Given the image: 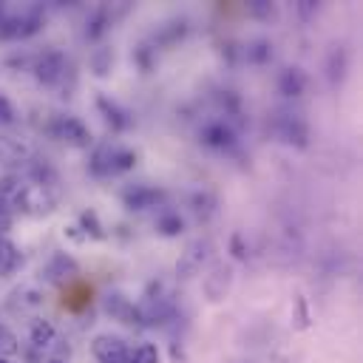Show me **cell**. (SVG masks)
Segmentation results:
<instances>
[{
  "label": "cell",
  "mask_w": 363,
  "mask_h": 363,
  "mask_svg": "<svg viewBox=\"0 0 363 363\" xmlns=\"http://www.w3.org/2000/svg\"><path fill=\"white\" fill-rule=\"evenodd\" d=\"M187 34V23L184 20H179V23H170L162 34H159V43H164V45H170V43H176V40H182Z\"/></svg>",
  "instance_id": "f1b7e54d"
},
{
  "label": "cell",
  "mask_w": 363,
  "mask_h": 363,
  "mask_svg": "<svg viewBox=\"0 0 363 363\" xmlns=\"http://www.w3.org/2000/svg\"><path fill=\"white\" fill-rule=\"evenodd\" d=\"M108 26H111V14H108L105 9H96V11L88 17V26H85V37H88L91 43H96V40H102V34L108 31Z\"/></svg>",
  "instance_id": "ffe728a7"
},
{
  "label": "cell",
  "mask_w": 363,
  "mask_h": 363,
  "mask_svg": "<svg viewBox=\"0 0 363 363\" xmlns=\"http://www.w3.org/2000/svg\"><path fill=\"white\" fill-rule=\"evenodd\" d=\"M65 230H68V235H71L74 241H85V233H82L79 227H65Z\"/></svg>",
  "instance_id": "74e56055"
},
{
  "label": "cell",
  "mask_w": 363,
  "mask_h": 363,
  "mask_svg": "<svg viewBox=\"0 0 363 363\" xmlns=\"http://www.w3.org/2000/svg\"><path fill=\"white\" fill-rule=\"evenodd\" d=\"M17 122V108H14V102L6 96V94H0V125H14Z\"/></svg>",
  "instance_id": "4dcf8cb0"
},
{
  "label": "cell",
  "mask_w": 363,
  "mask_h": 363,
  "mask_svg": "<svg viewBox=\"0 0 363 363\" xmlns=\"http://www.w3.org/2000/svg\"><path fill=\"white\" fill-rule=\"evenodd\" d=\"M43 20H45L43 9H31V11L20 14V37H31V34H37V31L43 28Z\"/></svg>",
  "instance_id": "cb8c5ba5"
},
{
  "label": "cell",
  "mask_w": 363,
  "mask_h": 363,
  "mask_svg": "<svg viewBox=\"0 0 363 363\" xmlns=\"http://www.w3.org/2000/svg\"><path fill=\"white\" fill-rule=\"evenodd\" d=\"M199 136H201V142H204L207 147H213V150H230V147L235 145V130H233L224 119L207 122Z\"/></svg>",
  "instance_id": "9c48e42d"
},
{
  "label": "cell",
  "mask_w": 363,
  "mask_h": 363,
  "mask_svg": "<svg viewBox=\"0 0 363 363\" xmlns=\"http://www.w3.org/2000/svg\"><path fill=\"white\" fill-rule=\"evenodd\" d=\"M23 264V255L11 238H0V278H9Z\"/></svg>",
  "instance_id": "e0dca14e"
},
{
  "label": "cell",
  "mask_w": 363,
  "mask_h": 363,
  "mask_svg": "<svg viewBox=\"0 0 363 363\" xmlns=\"http://www.w3.org/2000/svg\"><path fill=\"white\" fill-rule=\"evenodd\" d=\"M14 352H17L14 335H11L6 326H0V357H9V354H14Z\"/></svg>",
  "instance_id": "d6a6232c"
},
{
  "label": "cell",
  "mask_w": 363,
  "mask_h": 363,
  "mask_svg": "<svg viewBox=\"0 0 363 363\" xmlns=\"http://www.w3.org/2000/svg\"><path fill=\"white\" fill-rule=\"evenodd\" d=\"M250 11L255 17H261V20H269L275 14V6L272 3H264V0H255V3H250Z\"/></svg>",
  "instance_id": "836d02e7"
},
{
  "label": "cell",
  "mask_w": 363,
  "mask_h": 363,
  "mask_svg": "<svg viewBox=\"0 0 363 363\" xmlns=\"http://www.w3.org/2000/svg\"><path fill=\"white\" fill-rule=\"evenodd\" d=\"M136 167V153L130 147H113V159H111V173H128Z\"/></svg>",
  "instance_id": "7402d4cb"
},
{
  "label": "cell",
  "mask_w": 363,
  "mask_h": 363,
  "mask_svg": "<svg viewBox=\"0 0 363 363\" xmlns=\"http://www.w3.org/2000/svg\"><path fill=\"white\" fill-rule=\"evenodd\" d=\"M77 227L85 233V238H99V241L105 238V227H102V221H99V216L94 210H82Z\"/></svg>",
  "instance_id": "44dd1931"
},
{
  "label": "cell",
  "mask_w": 363,
  "mask_h": 363,
  "mask_svg": "<svg viewBox=\"0 0 363 363\" xmlns=\"http://www.w3.org/2000/svg\"><path fill=\"white\" fill-rule=\"evenodd\" d=\"M292 320H295V329H309V306H306V298L303 295L295 298V315H292Z\"/></svg>",
  "instance_id": "f546056e"
},
{
  "label": "cell",
  "mask_w": 363,
  "mask_h": 363,
  "mask_svg": "<svg viewBox=\"0 0 363 363\" xmlns=\"http://www.w3.org/2000/svg\"><path fill=\"white\" fill-rule=\"evenodd\" d=\"M230 267H213V272L204 278V289H207V298L210 301H218V298H224V292L230 289Z\"/></svg>",
  "instance_id": "2e32d148"
},
{
  "label": "cell",
  "mask_w": 363,
  "mask_h": 363,
  "mask_svg": "<svg viewBox=\"0 0 363 363\" xmlns=\"http://www.w3.org/2000/svg\"><path fill=\"white\" fill-rule=\"evenodd\" d=\"M45 363H68V360H62V357H51V360H45Z\"/></svg>",
  "instance_id": "f35d334b"
},
{
  "label": "cell",
  "mask_w": 363,
  "mask_h": 363,
  "mask_svg": "<svg viewBox=\"0 0 363 363\" xmlns=\"http://www.w3.org/2000/svg\"><path fill=\"white\" fill-rule=\"evenodd\" d=\"M156 230H159L164 238H173V235H179V233L184 230V221H182L179 213H162V216L156 218Z\"/></svg>",
  "instance_id": "603a6c76"
},
{
  "label": "cell",
  "mask_w": 363,
  "mask_h": 363,
  "mask_svg": "<svg viewBox=\"0 0 363 363\" xmlns=\"http://www.w3.org/2000/svg\"><path fill=\"white\" fill-rule=\"evenodd\" d=\"M48 130H51L54 139H60V142H65L71 147H88L91 145V130L77 116H54Z\"/></svg>",
  "instance_id": "3957f363"
},
{
  "label": "cell",
  "mask_w": 363,
  "mask_h": 363,
  "mask_svg": "<svg viewBox=\"0 0 363 363\" xmlns=\"http://www.w3.org/2000/svg\"><path fill=\"white\" fill-rule=\"evenodd\" d=\"M247 60L255 62V65L269 62V60H272V45H269L267 40H255V43H250V45H247Z\"/></svg>",
  "instance_id": "d4e9b609"
},
{
  "label": "cell",
  "mask_w": 363,
  "mask_h": 363,
  "mask_svg": "<svg viewBox=\"0 0 363 363\" xmlns=\"http://www.w3.org/2000/svg\"><path fill=\"white\" fill-rule=\"evenodd\" d=\"M207 252H210V244H207V241H190V244L184 247V252L179 255V261H176V275H179V278H193V275H199L201 267H204V261H207Z\"/></svg>",
  "instance_id": "52a82bcc"
},
{
  "label": "cell",
  "mask_w": 363,
  "mask_h": 363,
  "mask_svg": "<svg viewBox=\"0 0 363 363\" xmlns=\"http://www.w3.org/2000/svg\"><path fill=\"white\" fill-rule=\"evenodd\" d=\"M130 363H159V349L156 343H139L130 352Z\"/></svg>",
  "instance_id": "4316f807"
},
{
  "label": "cell",
  "mask_w": 363,
  "mask_h": 363,
  "mask_svg": "<svg viewBox=\"0 0 363 363\" xmlns=\"http://www.w3.org/2000/svg\"><path fill=\"white\" fill-rule=\"evenodd\" d=\"M113 147L116 145H102V147H96L94 153H91V162H88V170L94 173V176H111V159H113Z\"/></svg>",
  "instance_id": "ac0fdd59"
},
{
  "label": "cell",
  "mask_w": 363,
  "mask_h": 363,
  "mask_svg": "<svg viewBox=\"0 0 363 363\" xmlns=\"http://www.w3.org/2000/svg\"><path fill=\"white\" fill-rule=\"evenodd\" d=\"M111 62H113L111 48H99V51L91 57V68H94V74H96V77H105V74L111 71Z\"/></svg>",
  "instance_id": "83f0119b"
},
{
  "label": "cell",
  "mask_w": 363,
  "mask_h": 363,
  "mask_svg": "<svg viewBox=\"0 0 363 363\" xmlns=\"http://www.w3.org/2000/svg\"><path fill=\"white\" fill-rule=\"evenodd\" d=\"M133 309H136L139 326H162L173 318V303H170V298L159 295V286H156V292L150 289L147 295H142V301L133 303Z\"/></svg>",
  "instance_id": "7a4b0ae2"
},
{
  "label": "cell",
  "mask_w": 363,
  "mask_h": 363,
  "mask_svg": "<svg viewBox=\"0 0 363 363\" xmlns=\"http://www.w3.org/2000/svg\"><path fill=\"white\" fill-rule=\"evenodd\" d=\"M346 71H349V54H346L343 45H335L326 54V79H329V85H340L346 79Z\"/></svg>",
  "instance_id": "4fadbf2b"
},
{
  "label": "cell",
  "mask_w": 363,
  "mask_h": 363,
  "mask_svg": "<svg viewBox=\"0 0 363 363\" xmlns=\"http://www.w3.org/2000/svg\"><path fill=\"white\" fill-rule=\"evenodd\" d=\"M102 309H105L113 320H119V323H128V326H133V323H136L133 301H130V298H125L122 292H108V295H105V301H102Z\"/></svg>",
  "instance_id": "8fae6325"
},
{
  "label": "cell",
  "mask_w": 363,
  "mask_h": 363,
  "mask_svg": "<svg viewBox=\"0 0 363 363\" xmlns=\"http://www.w3.org/2000/svg\"><path fill=\"white\" fill-rule=\"evenodd\" d=\"M28 156V147L11 136H0V162L3 164H14V162H23Z\"/></svg>",
  "instance_id": "d6986e66"
},
{
  "label": "cell",
  "mask_w": 363,
  "mask_h": 363,
  "mask_svg": "<svg viewBox=\"0 0 363 363\" xmlns=\"http://www.w3.org/2000/svg\"><path fill=\"white\" fill-rule=\"evenodd\" d=\"M162 190H156V187H147V184H133V187H128L125 193H122V201H125V207H130V210H147V207H156L159 201H162Z\"/></svg>",
  "instance_id": "30bf717a"
},
{
  "label": "cell",
  "mask_w": 363,
  "mask_h": 363,
  "mask_svg": "<svg viewBox=\"0 0 363 363\" xmlns=\"http://www.w3.org/2000/svg\"><path fill=\"white\" fill-rule=\"evenodd\" d=\"M170 357H173V363H187V360H184V352H182L179 343H170Z\"/></svg>",
  "instance_id": "8d00e7d4"
},
{
  "label": "cell",
  "mask_w": 363,
  "mask_h": 363,
  "mask_svg": "<svg viewBox=\"0 0 363 363\" xmlns=\"http://www.w3.org/2000/svg\"><path fill=\"white\" fill-rule=\"evenodd\" d=\"M9 204L26 216H45L57 207V190L54 184H43V182H23Z\"/></svg>",
  "instance_id": "6da1fadb"
},
{
  "label": "cell",
  "mask_w": 363,
  "mask_h": 363,
  "mask_svg": "<svg viewBox=\"0 0 363 363\" xmlns=\"http://www.w3.org/2000/svg\"><path fill=\"white\" fill-rule=\"evenodd\" d=\"M91 352L99 363H130V349L116 335H96L91 343Z\"/></svg>",
  "instance_id": "5b68a950"
},
{
  "label": "cell",
  "mask_w": 363,
  "mask_h": 363,
  "mask_svg": "<svg viewBox=\"0 0 363 363\" xmlns=\"http://www.w3.org/2000/svg\"><path fill=\"white\" fill-rule=\"evenodd\" d=\"M136 62H139L142 71H150L153 68V60H150V48L147 45H139L136 48Z\"/></svg>",
  "instance_id": "e575fe53"
},
{
  "label": "cell",
  "mask_w": 363,
  "mask_h": 363,
  "mask_svg": "<svg viewBox=\"0 0 363 363\" xmlns=\"http://www.w3.org/2000/svg\"><path fill=\"white\" fill-rule=\"evenodd\" d=\"M278 91L284 96H301L306 91V74H303V68H298V65L284 68L281 77H278Z\"/></svg>",
  "instance_id": "9a60e30c"
},
{
  "label": "cell",
  "mask_w": 363,
  "mask_h": 363,
  "mask_svg": "<svg viewBox=\"0 0 363 363\" xmlns=\"http://www.w3.org/2000/svg\"><path fill=\"white\" fill-rule=\"evenodd\" d=\"M0 363H14V360L11 357H0Z\"/></svg>",
  "instance_id": "ab89813d"
},
{
  "label": "cell",
  "mask_w": 363,
  "mask_h": 363,
  "mask_svg": "<svg viewBox=\"0 0 363 363\" xmlns=\"http://www.w3.org/2000/svg\"><path fill=\"white\" fill-rule=\"evenodd\" d=\"M275 130L286 145H295V147H306L309 145V125L298 113H281L275 119Z\"/></svg>",
  "instance_id": "8992f818"
},
{
  "label": "cell",
  "mask_w": 363,
  "mask_h": 363,
  "mask_svg": "<svg viewBox=\"0 0 363 363\" xmlns=\"http://www.w3.org/2000/svg\"><path fill=\"white\" fill-rule=\"evenodd\" d=\"M190 204H193V213L196 216H210L213 207H216V196L207 193V190H199V193L190 196Z\"/></svg>",
  "instance_id": "484cf974"
},
{
  "label": "cell",
  "mask_w": 363,
  "mask_h": 363,
  "mask_svg": "<svg viewBox=\"0 0 363 363\" xmlns=\"http://www.w3.org/2000/svg\"><path fill=\"white\" fill-rule=\"evenodd\" d=\"M318 11V3H309V0H303V3H298V14L303 17V20H309L312 14Z\"/></svg>",
  "instance_id": "d590c367"
},
{
  "label": "cell",
  "mask_w": 363,
  "mask_h": 363,
  "mask_svg": "<svg viewBox=\"0 0 363 363\" xmlns=\"http://www.w3.org/2000/svg\"><path fill=\"white\" fill-rule=\"evenodd\" d=\"M230 252H233L235 261H247L250 250H247V241H244L241 233H233V235H230Z\"/></svg>",
  "instance_id": "1f68e13d"
},
{
  "label": "cell",
  "mask_w": 363,
  "mask_h": 363,
  "mask_svg": "<svg viewBox=\"0 0 363 363\" xmlns=\"http://www.w3.org/2000/svg\"><path fill=\"white\" fill-rule=\"evenodd\" d=\"M43 275H45L48 284H60V286H62V284H71V281L79 275V264H77L68 252H54V255L48 258Z\"/></svg>",
  "instance_id": "ba28073f"
},
{
  "label": "cell",
  "mask_w": 363,
  "mask_h": 363,
  "mask_svg": "<svg viewBox=\"0 0 363 363\" xmlns=\"http://www.w3.org/2000/svg\"><path fill=\"white\" fill-rule=\"evenodd\" d=\"M3 238H6V235H3Z\"/></svg>",
  "instance_id": "60d3db41"
},
{
  "label": "cell",
  "mask_w": 363,
  "mask_h": 363,
  "mask_svg": "<svg viewBox=\"0 0 363 363\" xmlns=\"http://www.w3.org/2000/svg\"><path fill=\"white\" fill-rule=\"evenodd\" d=\"M34 77H37V82L40 85H57V82H62V77H65V57H62V51H57V48H48V51H43L37 60H34Z\"/></svg>",
  "instance_id": "277c9868"
},
{
  "label": "cell",
  "mask_w": 363,
  "mask_h": 363,
  "mask_svg": "<svg viewBox=\"0 0 363 363\" xmlns=\"http://www.w3.org/2000/svg\"><path fill=\"white\" fill-rule=\"evenodd\" d=\"M96 108H99V113L105 116V122L111 125V130H128L130 125H133V116L125 111V108H119L113 99H108V96H96Z\"/></svg>",
  "instance_id": "7c38bea8"
},
{
  "label": "cell",
  "mask_w": 363,
  "mask_h": 363,
  "mask_svg": "<svg viewBox=\"0 0 363 363\" xmlns=\"http://www.w3.org/2000/svg\"><path fill=\"white\" fill-rule=\"evenodd\" d=\"M54 337H57V329H54V323L45 320V318H37V320L31 323V329H28V346H31V352L48 349V346L54 343Z\"/></svg>",
  "instance_id": "5bb4252c"
}]
</instances>
